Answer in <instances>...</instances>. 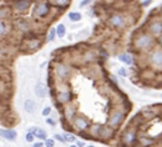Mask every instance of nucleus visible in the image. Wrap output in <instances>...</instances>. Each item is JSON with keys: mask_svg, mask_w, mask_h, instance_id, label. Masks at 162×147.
Returning <instances> with one entry per match:
<instances>
[{"mask_svg": "<svg viewBox=\"0 0 162 147\" xmlns=\"http://www.w3.org/2000/svg\"><path fill=\"white\" fill-rule=\"evenodd\" d=\"M152 44H153V37L148 32L138 35L135 40V46H136V49H138V50H147L148 47L152 46Z\"/></svg>", "mask_w": 162, "mask_h": 147, "instance_id": "nucleus-1", "label": "nucleus"}, {"mask_svg": "<svg viewBox=\"0 0 162 147\" xmlns=\"http://www.w3.org/2000/svg\"><path fill=\"white\" fill-rule=\"evenodd\" d=\"M148 60H150V64L152 67L161 70L162 69V49H156V50H153L150 54Z\"/></svg>", "mask_w": 162, "mask_h": 147, "instance_id": "nucleus-2", "label": "nucleus"}, {"mask_svg": "<svg viewBox=\"0 0 162 147\" xmlns=\"http://www.w3.org/2000/svg\"><path fill=\"white\" fill-rule=\"evenodd\" d=\"M50 13V3L47 2H42V3H37L35 9H34V14L37 18H45L47 14Z\"/></svg>", "mask_w": 162, "mask_h": 147, "instance_id": "nucleus-3", "label": "nucleus"}, {"mask_svg": "<svg viewBox=\"0 0 162 147\" xmlns=\"http://www.w3.org/2000/svg\"><path fill=\"white\" fill-rule=\"evenodd\" d=\"M109 21H110V24H111L112 26L119 28V29H121V28H125V26H126V20H125L124 15H122V14H120V13H115V14H112V15L110 16Z\"/></svg>", "mask_w": 162, "mask_h": 147, "instance_id": "nucleus-4", "label": "nucleus"}, {"mask_svg": "<svg viewBox=\"0 0 162 147\" xmlns=\"http://www.w3.org/2000/svg\"><path fill=\"white\" fill-rule=\"evenodd\" d=\"M148 30H150V34L153 35V36H161L162 35V21L160 20H156V21H152L148 26Z\"/></svg>", "mask_w": 162, "mask_h": 147, "instance_id": "nucleus-5", "label": "nucleus"}, {"mask_svg": "<svg viewBox=\"0 0 162 147\" xmlns=\"http://www.w3.org/2000/svg\"><path fill=\"white\" fill-rule=\"evenodd\" d=\"M55 72L60 79H66L70 76V69L64 64H58L55 66Z\"/></svg>", "mask_w": 162, "mask_h": 147, "instance_id": "nucleus-6", "label": "nucleus"}, {"mask_svg": "<svg viewBox=\"0 0 162 147\" xmlns=\"http://www.w3.org/2000/svg\"><path fill=\"white\" fill-rule=\"evenodd\" d=\"M30 5H31L30 0H16L14 4V8L18 13H24L30 8Z\"/></svg>", "mask_w": 162, "mask_h": 147, "instance_id": "nucleus-7", "label": "nucleus"}, {"mask_svg": "<svg viewBox=\"0 0 162 147\" xmlns=\"http://www.w3.org/2000/svg\"><path fill=\"white\" fill-rule=\"evenodd\" d=\"M122 120H124V114L120 112V111H117V112L112 114V116L110 119V125L114 126V127H117L122 122Z\"/></svg>", "mask_w": 162, "mask_h": 147, "instance_id": "nucleus-8", "label": "nucleus"}, {"mask_svg": "<svg viewBox=\"0 0 162 147\" xmlns=\"http://www.w3.org/2000/svg\"><path fill=\"white\" fill-rule=\"evenodd\" d=\"M74 123H75V127L79 128V130H85L89 126V121L85 120L84 117H76L75 121H74Z\"/></svg>", "mask_w": 162, "mask_h": 147, "instance_id": "nucleus-9", "label": "nucleus"}, {"mask_svg": "<svg viewBox=\"0 0 162 147\" xmlns=\"http://www.w3.org/2000/svg\"><path fill=\"white\" fill-rule=\"evenodd\" d=\"M35 93H36L37 97H40V99H44V97L46 96V93H47V90H46V87L42 84L39 82L35 86Z\"/></svg>", "mask_w": 162, "mask_h": 147, "instance_id": "nucleus-10", "label": "nucleus"}, {"mask_svg": "<svg viewBox=\"0 0 162 147\" xmlns=\"http://www.w3.org/2000/svg\"><path fill=\"white\" fill-rule=\"evenodd\" d=\"M2 136L7 138L8 141H14L16 138V131L15 130H2Z\"/></svg>", "mask_w": 162, "mask_h": 147, "instance_id": "nucleus-11", "label": "nucleus"}, {"mask_svg": "<svg viewBox=\"0 0 162 147\" xmlns=\"http://www.w3.org/2000/svg\"><path fill=\"white\" fill-rule=\"evenodd\" d=\"M135 137H136V135H135L134 131H126L125 135H124V137H122V141L126 145H131V143H134Z\"/></svg>", "mask_w": 162, "mask_h": 147, "instance_id": "nucleus-12", "label": "nucleus"}, {"mask_svg": "<svg viewBox=\"0 0 162 147\" xmlns=\"http://www.w3.org/2000/svg\"><path fill=\"white\" fill-rule=\"evenodd\" d=\"M49 3L58 8H66L68 5H70V0H49Z\"/></svg>", "mask_w": 162, "mask_h": 147, "instance_id": "nucleus-13", "label": "nucleus"}, {"mask_svg": "<svg viewBox=\"0 0 162 147\" xmlns=\"http://www.w3.org/2000/svg\"><path fill=\"white\" fill-rule=\"evenodd\" d=\"M70 97H71V95H70V91H69V90L58 93V100H59L60 102H68V101L70 100Z\"/></svg>", "mask_w": 162, "mask_h": 147, "instance_id": "nucleus-14", "label": "nucleus"}, {"mask_svg": "<svg viewBox=\"0 0 162 147\" xmlns=\"http://www.w3.org/2000/svg\"><path fill=\"white\" fill-rule=\"evenodd\" d=\"M119 60L122 61L124 64H127V65H132L134 64V58L131 56V54H121L119 56Z\"/></svg>", "mask_w": 162, "mask_h": 147, "instance_id": "nucleus-15", "label": "nucleus"}, {"mask_svg": "<svg viewBox=\"0 0 162 147\" xmlns=\"http://www.w3.org/2000/svg\"><path fill=\"white\" fill-rule=\"evenodd\" d=\"M35 102L33 101V100H26L25 101V104H24V109H25V111L26 112H29V114H33L34 111H35Z\"/></svg>", "mask_w": 162, "mask_h": 147, "instance_id": "nucleus-16", "label": "nucleus"}, {"mask_svg": "<svg viewBox=\"0 0 162 147\" xmlns=\"http://www.w3.org/2000/svg\"><path fill=\"white\" fill-rule=\"evenodd\" d=\"M34 135L39 138V140H46V137H47V135H46V132L42 130V128H35V131H34Z\"/></svg>", "mask_w": 162, "mask_h": 147, "instance_id": "nucleus-17", "label": "nucleus"}, {"mask_svg": "<svg viewBox=\"0 0 162 147\" xmlns=\"http://www.w3.org/2000/svg\"><path fill=\"white\" fill-rule=\"evenodd\" d=\"M69 19L71 21H80L81 20V14L79 11H70L69 13Z\"/></svg>", "mask_w": 162, "mask_h": 147, "instance_id": "nucleus-18", "label": "nucleus"}, {"mask_svg": "<svg viewBox=\"0 0 162 147\" xmlns=\"http://www.w3.org/2000/svg\"><path fill=\"white\" fill-rule=\"evenodd\" d=\"M56 32H58V36L59 37H64L65 34H66V28L64 24H59L58 28H56Z\"/></svg>", "mask_w": 162, "mask_h": 147, "instance_id": "nucleus-19", "label": "nucleus"}, {"mask_svg": "<svg viewBox=\"0 0 162 147\" xmlns=\"http://www.w3.org/2000/svg\"><path fill=\"white\" fill-rule=\"evenodd\" d=\"M56 35H58L56 29H55V28H51V29L49 30V34H47V40H49V41H52L54 39H55Z\"/></svg>", "mask_w": 162, "mask_h": 147, "instance_id": "nucleus-20", "label": "nucleus"}, {"mask_svg": "<svg viewBox=\"0 0 162 147\" xmlns=\"http://www.w3.org/2000/svg\"><path fill=\"white\" fill-rule=\"evenodd\" d=\"M28 45H29V49H31V50H35V49H37V47L40 46V41H39V40H31V41L28 42Z\"/></svg>", "mask_w": 162, "mask_h": 147, "instance_id": "nucleus-21", "label": "nucleus"}, {"mask_svg": "<svg viewBox=\"0 0 162 147\" xmlns=\"http://www.w3.org/2000/svg\"><path fill=\"white\" fill-rule=\"evenodd\" d=\"M140 142H141L143 146H148V145H152V143H153V140H150V138H146V137H141V138H140Z\"/></svg>", "mask_w": 162, "mask_h": 147, "instance_id": "nucleus-22", "label": "nucleus"}, {"mask_svg": "<svg viewBox=\"0 0 162 147\" xmlns=\"http://www.w3.org/2000/svg\"><path fill=\"white\" fill-rule=\"evenodd\" d=\"M100 128H101V127H100L99 125H94L92 128H91V133L95 135V136H99V135H100Z\"/></svg>", "mask_w": 162, "mask_h": 147, "instance_id": "nucleus-23", "label": "nucleus"}, {"mask_svg": "<svg viewBox=\"0 0 162 147\" xmlns=\"http://www.w3.org/2000/svg\"><path fill=\"white\" fill-rule=\"evenodd\" d=\"M72 112H74V109H72V107H70V109H69V107H66V110H65V116H66V119H69V120H70V119L72 117V115H74Z\"/></svg>", "mask_w": 162, "mask_h": 147, "instance_id": "nucleus-24", "label": "nucleus"}, {"mask_svg": "<svg viewBox=\"0 0 162 147\" xmlns=\"http://www.w3.org/2000/svg\"><path fill=\"white\" fill-rule=\"evenodd\" d=\"M54 145H55V143H54V140H51V138H46L45 140V146L46 147H54Z\"/></svg>", "mask_w": 162, "mask_h": 147, "instance_id": "nucleus-25", "label": "nucleus"}, {"mask_svg": "<svg viewBox=\"0 0 162 147\" xmlns=\"http://www.w3.org/2000/svg\"><path fill=\"white\" fill-rule=\"evenodd\" d=\"M34 136H35L34 133H31V132H28L25 138H26V141H28V142H33V141H34Z\"/></svg>", "mask_w": 162, "mask_h": 147, "instance_id": "nucleus-26", "label": "nucleus"}, {"mask_svg": "<svg viewBox=\"0 0 162 147\" xmlns=\"http://www.w3.org/2000/svg\"><path fill=\"white\" fill-rule=\"evenodd\" d=\"M64 137H65V140L69 141V142H74V141H75V137H74L72 135H70V133H65Z\"/></svg>", "mask_w": 162, "mask_h": 147, "instance_id": "nucleus-27", "label": "nucleus"}, {"mask_svg": "<svg viewBox=\"0 0 162 147\" xmlns=\"http://www.w3.org/2000/svg\"><path fill=\"white\" fill-rule=\"evenodd\" d=\"M119 75L125 77V76H127V72H126V70H125L124 67H120V69H119Z\"/></svg>", "mask_w": 162, "mask_h": 147, "instance_id": "nucleus-28", "label": "nucleus"}, {"mask_svg": "<svg viewBox=\"0 0 162 147\" xmlns=\"http://www.w3.org/2000/svg\"><path fill=\"white\" fill-rule=\"evenodd\" d=\"M50 112H51V109H50V107H45V109L42 110V115H44V116H47Z\"/></svg>", "mask_w": 162, "mask_h": 147, "instance_id": "nucleus-29", "label": "nucleus"}, {"mask_svg": "<svg viewBox=\"0 0 162 147\" xmlns=\"http://www.w3.org/2000/svg\"><path fill=\"white\" fill-rule=\"evenodd\" d=\"M46 123L50 125V126H55V121H54L52 119H49V117L46 119Z\"/></svg>", "mask_w": 162, "mask_h": 147, "instance_id": "nucleus-30", "label": "nucleus"}, {"mask_svg": "<svg viewBox=\"0 0 162 147\" xmlns=\"http://www.w3.org/2000/svg\"><path fill=\"white\" fill-rule=\"evenodd\" d=\"M55 138H56V140H59V141H61V142L66 141V140H65V137H63V136H61V135H59V133H56V135H55Z\"/></svg>", "mask_w": 162, "mask_h": 147, "instance_id": "nucleus-31", "label": "nucleus"}, {"mask_svg": "<svg viewBox=\"0 0 162 147\" xmlns=\"http://www.w3.org/2000/svg\"><path fill=\"white\" fill-rule=\"evenodd\" d=\"M90 2H91V0H82V2H81V4H80V6H81V8H84V6H86V5H87Z\"/></svg>", "mask_w": 162, "mask_h": 147, "instance_id": "nucleus-32", "label": "nucleus"}, {"mask_svg": "<svg viewBox=\"0 0 162 147\" xmlns=\"http://www.w3.org/2000/svg\"><path fill=\"white\" fill-rule=\"evenodd\" d=\"M76 146H77V147H85V143L81 142V141H77V142H76Z\"/></svg>", "mask_w": 162, "mask_h": 147, "instance_id": "nucleus-33", "label": "nucleus"}, {"mask_svg": "<svg viewBox=\"0 0 162 147\" xmlns=\"http://www.w3.org/2000/svg\"><path fill=\"white\" fill-rule=\"evenodd\" d=\"M151 4V0H145V2H143V6H147V5H150Z\"/></svg>", "mask_w": 162, "mask_h": 147, "instance_id": "nucleus-34", "label": "nucleus"}, {"mask_svg": "<svg viewBox=\"0 0 162 147\" xmlns=\"http://www.w3.org/2000/svg\"><path fill=\"white\" fill-rule=\"evenodd\" d=\"M42 146H44V143H41V142H37L34 145V147H42Z\"/></svg>", "mask_w": 162, "mask_h": 147, "instance_id": "nucleus-35", "label": "nucleus"}, {"mask_svg": "<svg viewBox=\"0 0 162 147\" xmlns=\"http://www.w3.org/2000/svg\"><path fill=\"white\" fill-rule=\"evenodd\" d=\"M160 44H161V46H162V36H161V39H160Z\"/></svg>", "mask_w": 162, "mask_h": 147, "instance_id": "nucleus-36", "label": "nucleus"}, {"mask_svg": "<svg viewBox=\"0 0 162 147\" xmlns=\"http://www.w3.org/2000/svg\"><path fill=\"white\" fill-rule=\"evenodd\" d=\"M87 147H95V146H87Z\"/></svg>", "mask_w": 162, "mask_h": 147, "instance_id": "nucleus-37", "label": "nucleus"}, {"mask_svg": "<svg viewBox=\"0 0 162 147\" xmlns=\"http://www.w3.org/2000/svg\"><path fill=\"white\" fill-rule=\"evenodd\" d=\"M70 147H77V146H70Z\"/></svg>", "mask_w": 162, "mask_h": 147, "instance_id": "nucleus-38", "label": "nucleus"}]
</instances>
